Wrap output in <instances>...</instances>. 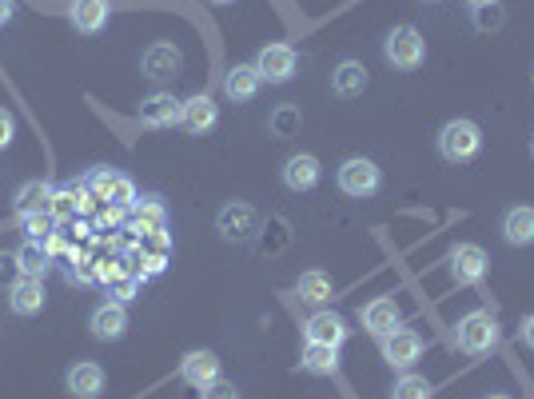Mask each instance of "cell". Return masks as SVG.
Wrapping results in <instances>:
<instances>
[{
	"label": "cell",
	"instance_id": "obj_1",
	"mask_svg": "<svg viewBox=\"0 0 534 399\" xmlns=\"http://www.w3.org/2000/svg\"><path fill=\"white\" fill-rule=\"evenodd\" d=\"M499 340H503L499 320H495L487 308L467 312V316L459 320V328H455V344H459V352H467V356H491V352L499 348Z\"/></svg>",
	"mask_w": 534,
	"mask_h": 399
},
{
	"label": "cell",
	"instance_id": "obj_2",
	"mask_svg": "<svg viewBox=\"0 0 534 399\" xmlns=\"http://www.w3.org/2000/svg\"><path fill=\"white\" fill-rule=\"evenodd\" d=\"M483 152V128L475 124V120H447L443 128H439V156L447 160V164H467V160H475Z\"/></svg>",
	"mask_w": 534,
	"mask_h": 399
},
{
	"label": "cell",
	"instance_id": "obj_3",
	"mask_svg": "<svg viewBox=\"0 0 534 399\" xmlns=\"http://www.w3.org/2000/svg\"><path fill=\"white\" fill-rule=\"evenodd\" d=\"M383 56H387V64H395L399 72H415V68L427 60V40H423L419 28L395 24V28L387 32V40H383Z\"/></svg>",
	"mask_w": 534,
	"mask_h": 399
},
{
	"label": "cell",
	"instance_id": "obj_4",
	"mask_svg": "<svg viewBox=\"0 0 534 399\" xmlns=\"http://www.w3.org/2000/svg\"><path fill=\"white\" fill-rule=\"evenodd\" d=\"M216 232H220V240H228V244H252V240L264 232V224H260V212H256L248 200H232V204L220 208Z\"/></svg>",
	"mask_w": 534,
	"mask_h": 399
},
{
	"label": "cell",
	"instance_id": "obj_5",
	"mask_svg": "<svg viewBox=\"0 0 534 399\" xmlns=\"http://www.w3.org/2000/svg\"><path fill=\"white\" fill-rule=\"evenodd\" d=\"M335 180H339V192L351 196V200H367V196H375V192L383 188V172H379V164L367 160V156L343 160L339 172H335Z\"/></svg>",
	"mask_w": 534,
	"mask_h": 399
},
{
	"label": "cell",
	"instance_id": "obj_6",
	"mask_svg": "<svg viewBox=\"0 0 534 399\" xmlns=\"http://www.w3.org/2000/svg\"><path fill=\"white\" fill-rule=\"evenodd\" d=\"M379 348H383V360L395 368V372H411L415 364H419V356H423V336L415 332V328H395V332H387L383 340H379Z\"/></svg>",
	"mask_w": 534,
	"mask_h": 399
},
{
	"label": "cell",
	"instance_id": "obj_7",
	"mask_svg": "<svg viewBox=\"0 0 534 399\" xmlns=\"http://www.w3.org/2000/svg\"><path fill=\"white\" fill-rule=\"evenodd\" d=\"M256 68H260V76H264L267 84H287V80L295 76V68H299V56H295L291 44L275 40V44H264V48H260Z\"/></svg>",
	"mask_w": 534,
	"mask_h": 399
},
{
	"label": "cell",
	"instance_id": "obj_8",
	"mask_svg": "<svg viewBox=\"0 0 534 399\" xmlns=\"http://www.w3.org/2000/svg\"><path fill=\"white\" fill-rule=\"evenodd\" d=\"M359 320H363V332H371L375 340H383L387 332H395L403 324V312H399V304L391 296H375L371 304L359 308Z\"/></svg>",
	"mask_w": 534,
	"mask_h": 399
},
{
	"label": "cell",
	"instance_id": "obj_9",
	"mask_svg": "<svg viewBox=\"0 0 534 399\" xmlns=\"http://www.w3.org/2000/svg\"><path fill=\"white\" fill-rule=\"evenodd\" d=\"M487 268H491V260H487V252L479 244H455L451 248V276L459 284H483Z\"/></svg>",
	"mask_w": 534,
	"mask_h": 399
},
{
	"label": "cell",
	"instance_id": "obj_10",
	"mask_svg": "<svg viewBox=\"0 0 534 399\" xmlns=\"http://www.w3.org/2000/svg\"><path fill=\"white\" fill-rule=\"evenodd\" d=\"M88 328H92V336H96V340L112 344V340H120V336L128 332V308H124L120 300H104V304H96V308H92Z\"/></svg>",
	"mask_w": 534,
	"mask_h": 399
},
{
	"label": "cell",
	"instance_id": "obj_11",
	"mask_svg": "<svg viewBox=\"0 0 534 399\" xmlns=\"http://www.w3.org/2000/svg\"><path fill=\"white\" fill-rule=\"evenodd\" d=\"M92 192L84 188V180H72V184H64V188H56L52 192V204H48V216L56 220V224H64V220H72L76 212H88L92 208Z\"/></svg>",
	"mask_w": 534,
	"mask_h": 399
},
{
	"label": "cell",
	"instance_id": "obj_12",
	"mask_svg": "<svg viewBox=\"0 0 534 399\" xmlns=\"http://www.w3.org/2000/svg\"><path fill=\"white\" fill-rule=\"evenodd\" d=\"M180 380H184L188 388H196V392L212 388V384L220 380V356H216V352H188V356L180 360Z\"/></svg>",
	"mask_w": 534,
	"mask_h": 399
},
{
	"label": "cell",
	"instance_id": "obj_13",
	"mask_svg": "<svg viewBox=\"0 0 534 399\" xmlns=\"http://www.w3.org/2000/svg\"><path fill=\"white\" fill-rule=\"evenodd\" d=\"M180 112H184V100H176L172 92H152L140 104V124L144 128H172V124H180Z\"/></svg>",
	"mask_w": 534,
	"mask_h": 399
},
{
	"label": "cell",
	"instance_id": "obj_14",
	"mask_svg": "<svg viewBox=\"0 0 534 399\" xmlns=\"http://www.w3.org/2000/svg\"><path fill=\"white\" fill-rule=\"evenodd\" d=\"M303 340L307 344H327V348H343L347 340V320L339 312H315L303 324Z\"/></svg>",
	"mask_w": 534,
	"mask_h": 399
},
{
	"label": "cell",
	"instance_id": "obj_15",
	"mask_svg": "<svg viewBox=\"0 0 534 399\" xmlns=\"http://www.w3.org/2000/svg\"><path fill=\"white\" fill-rule=\"evenodd\" d=\"M499 232H503V240H507L511 248H531L534 244V208L531 204H515V208H507Z\"/></svg>",
	"mask_w": 534,
	"mask_h": 399
},
{
	"label": "cell",
	"instance_id": "obj_16",
	"mask_svg": "<svg viewBox=\"0 0 534 399\" xmlns=\"http://www.w3.org/2000/svg\"><path fill=\"white\" fill-rule=\"evenodd\" d=\"M216 120H220V108H216V100H212L208 92H200V96L184 100L180 124H184L192 136H204V132H212V128H216Z\"/></svg>",
	"mask_w": 534,
	"mask_h": 399
},
{
	"label": "cell",
	"instance_id": "obj_17",
	"mask_svg": "<svg viewBox=\"0 0 534 399\" xmlns=\"http://www.w3.org/2000/svg\"><path fill=\"white\" fill-rule=\"evenodd\" d=\"M319 176H323V168H319V160L311 152H299V156L283 160V184L291 192H311L319 184Z\"/></svg>",
	"mask_w": 534,
	"mask_h": 399
},
{
	"label": "cell",
	"instance_id": "obj_18",
	"mask_svg": "<svg viewBox=\"0 0 534 399\" xmlns=\"http://www.w3.org/2000/svg\"><path fill=\"white\" fill-rule=\"evenodd\" d=\"M260 88H264V76H260V68H256V64H232V68H228V76H224V92H228L236 104L256 100V96H260Z\"/></svg>",
	"mask_w": 534,
	"mask_h": 399
},
{
	"label": "cell",
	"instance_id": "obj_19",
	"mask_svg": "<svg viewBox=\"0 0 534 399\" xmlns=\"http://www.w3.org/2000/svg\"><path fill=\"white\" fill-rule=\"evenodd\" d=\"M108 16H112V4L108 0H72V8H68L72 28L84 32V36H96L108 24Z\"/></svg>",
	"mask_w": 534,
	"mask_h": 399
},
{
	"label": "cell",
	"instance_id": "obj_20",
	"mask_svg": "<svg viewBox=\"0 0 534 399\" xmlns=\"http://www.w3.org/2000/svg\"><path fill=\"white\" fill-rule=\"evenodd\" d=\"M64 388L72 392L76 399H96L104 392V368L84 360V364H72L68 376H64Z\"/></svg>",
	"mask_w": 534,
	"mask_h": 399
},
{
	"label": "cell",
	"instance_id": "obj_21",
	"mask_svg": "<svg viewBox=\"0 0 534 399\" xmlns=\"http://www.w3.org/2000/svg\"><path fill=\"white\" fill-rule=\"evenodd\" d=\"M8 308L16 316H36L44 308V280L36 276H20L12 288H8Z\"/></svg>",
	"mask_w": 534,
	"mask_h": 399
},
{
	"label": "cell",
	"instance_id": "obj_22",
	"mask_svg": "<svg viewBox=\"0 0 534 399\" xmlns=\"http://www.w3.org/2000/svg\"><path fill=\"white\" fill-rule=\"evenodd\" d=\"M363 88H367V68H363L359 60H343V64L331 72V92H335V96L355 100V96H363Z\"/></svg>",
	"mask_w": 534,
	"mask_h": 399
},
{
	"label": "cell",
	"instance_id": "obj_23",
	"mask_svg": "<svg viewBox=\"0 0 534 399\" xmlns=\"http://www.w3.org/2000/svg\"><path fill=\"white\" fill-rule=\"evenodd\" d=\"M52 184L48 180H28V184H20V192H16V204H12V212H16V220L20 216H32V212H48V204H52Z\"/></svg>",
	"mask_w": 534,
	"mask_h": 399
},
{
	"label": "cell",
	"instance_id": "obj_24",
	"mask_svg": "<svg viewBox=\"0 0 534 399\" xmlns=\"http://www.w3.org/2000/svg\"><path fill=\"white\" fill-rule=\"evenodd\" d=\"M132 232H164V224H168V212H164V204H160V196H140L132 208Z\"/></svg>",
	"mask_w": 534,
	"mask_h": 399
},
{
	"label": "cell",
	"instance_id": "obj_25",
	"mask_svg": "<svg viewBox=\"0 0 534 399\" xmlns=\"http://www.w3.org/2000/svg\"><path fill=\"white\" fill-rule=\"evenodd\" d=\"M144 72H148L152 80H172V76L180 72V48H172V44H152V48L144 52Z\"/></svg>",
	"mask_w": 534,
	"mask_h": 399
},
{
	"label": "cell",
	"instance_id": "obj_26",
	"mask_svg": "<svg viewBox=\"0 0 534 399\" xmlns=\"http://www.w3.org/2000/svg\"><path fill=\"white\" fill-rule=\"evenodd\" d=\"M299 368H303L307 376H335V372H339V348L307 344L303 356H299Z\"/></svg>",
	"mask_w": 534,
	"mask_h": 399
},
{
	"label": "cell",
	"instance_id": "obj_27",
	"mask_svg": "<svg viewBox=\"0 0 534 399\" xmlns=\"http://www.w3.org/2000/svg\"><path fill=\"white\" fill-rule=\"evenodd\" d=\"M295 292H299L303 304H315V308H319V304H327V300L335 296V284H331L327 272L315 268V272H303V276H299V288H295Z\"/></svg>",
	"mask_w": 534,
	"mask_h": 399
},
{
	"label": "cell",
	"instance_id": "obj_28",
	"mask_svg": "<svg viewBox=\"0 0 534 399\" xmlns=\"http://www.w3.org/2000/svg\"><path fill=\"white\" fill-rule=\"evenodd\" d=\"M16 264H20V276H36V280H44V272H48V252L40 248V244H32V240H24V248L16 252Z\"/></svg>",
	"mask_w": 534,
	"mask_h": 399
},
{
	"label": "cell",
	"instance_id": "obj_29",
	"mask_svg": "<svg viewBox=\"0 0 534 399\" xmlns=\"http://www.w3.org/2000/svg\"><path fill=\"white\" fill-rule=\"evenodd\" d=\"M431 380L427 376H415V372H403V380L395 384V392H391V399H431Z\"/></svg>",
	"mask_w": 534,
	"mask_h": 399
},
{
	"label": "cell",
	"instance_id": "obj_30",
	"mask_svg": "<svg viewBox=\"0 0 534 399\" xmlns=\"http://www.w3.org/2000/svg\"><path fill=\"white\" fill-rule=\"evenodd\" d=\"M20 228H24V240L40 244V240H48L56 232V220L48 212H32V216H20Z\"/></svg>",
	"mask_w": 534,
	"mask_h": 399
},
{
	"label": "cell",
	"instance_id": "obj_31",
	"mask_svg": "<svg viewBox=\"0 0 534 399\" xmlns=\"http://www.w3.org/2000/svg\"><path fill=\"white\" fill-rule=\"evenodd\" d=\"M104 200H108L112 208H132L140 196H136V184H132V180L120 172V176H116V184L108 188V196H104Z\"/></svg>",
	"mask_w": 534,
	"mask_h": 399
},
{
	"label": "cell",
	"instance_id": "obj_32",
	"mask_svg": "<svg viewBox=\"0 0 534 399\" xmlns=\"http://www.w3.org/2000/svg\"><path fill=\"white\" fill-rule=\"evenodd\" d=\"M116 176H120L116 168H92V172L84 176V188H88L96 200H104V196H108V188L116 184Z\"/></svg>",
	"mask_w": 534,
	"mask_h": 399
},
{
	"label": "cell",
	"instance_id": "obj_33",
	"mask_svg": "<svg viewBox=\"0 0 534 399\" xmlns=\"http://www.w3.org/2000/svg\"><path fill=\"white\" fill-rule=\"evenodd\" d=\"M20 280V264H16V252H0V288L8 292L12 284Z\"/></svg>",
	"mask_w": 534,
	"mask_h": 399
},
{
	"label": "cell",
	"instance_id": "obj_34",
	"mask_svg": "<svg viewBox=\"0 0 534 399\" xmlns=\"http://www.w3.org/2000/svg\"><path fill=\"white\" fill-rule=\"evenodd\" d=\"M140 284H144L140 276H124V280H116V284H112V296H116L120 304H128V300H136V292H140Z\"/></svg>",
	"mask_w": 534,
	"mask_h": 399
},
{
	"label": "cell",
	"instance_id": "obj_35",
	"mask_svg": "<svg viewBox=\"0 0 534 399\" xmlns=\"http://www.w3.org/2000/svg\"><path fill=\"white\" fill-rule=\"evenodd\" d=\"M204 399H240V392H236V384H212V388H204Z\"/></svg>",
	"mask_w": 534,
	"mask_h": 399
},
{
	"label": "cell",
	"instance_id": "obj_36",
	"mask_svg": "<svg viewBox=\"0 0 534 399\" xmlns=\"http://www.w3.org/2000/svg\"><path fill=\"white\" fill-rule=\"evenodd\" d=\"M12 132H16V124H12V112H4V108H0V152L12 144Z\"/></svg>",
	"mask_w": 534,
	"mask_h": 399
},
{
	"label": "cell",
	"instance_id": "obj_37",
	"mask_svg": "<svg viewBox=\"0 0 534 399\" xmlns=\"http://www.w3.org/2000/svg\"><path fill=\"white\" fill-rule=\"evenodd\" d=\"M40 248H44V252H48V260H52V256H60V252H64V236H60V232H52L48 240H40Z\"/></svg>",
	"mask_w": 534,
	"mask_h": 399
},
{
	"label": "cell",
	"instance_id": "obj_38",
	"mask_svg": "<svg viewBox=\"0 0 534 399\" xmlns=\"http://www.w3.org/2000/svg\"><path fill=\"white\" fill-rule=\"evenodd\" d=\"M295 124H299V116H295V112H291V108H283V112H279V116H275V128H279V132H291V128H295Z\"/></svg>",
	"mask_w": 534,
	"mask_h": 399
},
{
	"label": "cell",
	"instance_id": "obj_39",
	"mask_svg": "<svg viewBox=\"0 0 534 399\" xmlns=\"http://www.w3.org/2000/svg\"><path fill=\"white\" fill-rule=\"evenodd\" d=\"M519 336H523V344H527V348H531V352H534V316H527V320H523Z\"/></svg>",
	"mask_w": 534,
	"mask_h": 399
},
{
	"label": "cell",
	"instance_id": "obj_40",
	"mask_svg": "<svg viewBox=\"0 0 534 399\" xmlns=\"http://www.w3.org/2000/svg\"><path fill=\"white\" fill-rule=\"evenodd\" d=\"M12 20V0H0V24H8Z\"/></svg>",
	"mask_w": 534,
	"mask_h": 399
},
{
	"label": "cell",
	"instance_id": "obj_41",
	"mask_svg": "<svg viewBox=\"0 0 534 399\" xmlns=\"http://www.w3.org/2000/svg\"><path fill=\"white\" fill-rule=\"evenodd\" d=\"M475 12H483V8H495V0H467Z\"/></svg>",
	"mask_w": 534,
	"mask_h": 399
},
{
	"label": "cell",
	"instance_id": "obj_42",
	"mask_svg": "<svg viewBox=\"0 0 534 399\" xmlns=\"http://www.w3.org/2000/svg\"><path fill=\"white\" fill-rule=\"evenodd\" d=\"M212 4H236V0H212Z\"/></svg>",
	"mask_w": 534,
	"mask_h": 399
},
{
	"label": "cell",
	"instance_id": "obj_43",
	"mask_svg": "<svg viewBox=\"0 0 534 399\" xmlns=\"http://www.w3.org/2000/svg\"><path fill=\"white\" fill-rule=\"evenodd\" d=\"M487 399H511V396H487Z\"/></svg>",
	"mask_w": 534,
	"mask_h": 399
},
{
	"label": "cell",
	"instance_id": "obj_44",
	"mask_svg": "<svg viewBox=\"0 0 534 399\" xmlns=\"http://www.w3.org/2000/svg\"><path fill=\"white\" fill-rule=\"evenodd\" d=\"M423 4H439V0H423Z\"/></svg>",
	"mask_w": 534,
	"mask_h": 399
}]
</instances>
